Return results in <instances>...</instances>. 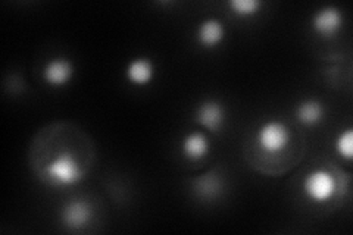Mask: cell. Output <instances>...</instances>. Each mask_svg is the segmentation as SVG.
<instances>
[{
	"label": "cell",
	"mask_w": 353,
	"mask_h": 235,
	"mask_svg": "<svg viewBox=\"0 0 353 235\" xmlns=\"http://www.w3.org/2000/svg\"><path fill=\"white\" fill-rule=\"evenodd\" d=\"M290 143V131L281 121L271 119L263 122L256 132V144L262 152L277 154Z\"/></svg>",
	"instance_id": "obj_1"
},
{
	"label": "cell",
	"mask_w": 353,
	"mask_h": 235,
	"mask_svg": "<svg viewBox=\"0 0 353 235\" xmlns=\"http://www.w3.org/2000/svg\"><path fill=\"white\" fill-rule=\"evenodd\" d=\"M46 174L53 184L74 185L83 180L84 172L72 154L61 153L46 166Z\"/></svg>",
	"instance_id": "obj_2"
},
{
	"label": "cell",
	"mask_w": 353,
	"mask_h": 235,
	"mask_svg": "<svg viewBox=\"0 0 353 235\" xmlns=\"http://www.w3.org/2000/svg\"><path fill=\"white\" fill-rule=\"evenodd\" d=\"M303 192L315 203H327L337 192V181L331 172L325 170H315L305 176Z\"/></svg>",
	"instance_id": "obj_3"
},
{
	"label": "cell",
	"mask_w": 353,
	"mask_h": 235,
	"mask_svg": "<svg viewBox=\"0 0 353 235\" xmlns=\"http://www.w3.org/2000/svg\"><path fill=\"white\" fill-rule=\"evenodd\" d=\"M343 25V15L336 6H324L312 17V30L319 37H334Z\"/></svg>",
	"instance_id": "obj_4"
},
{
	"label": "cell",
	"mask_w": 353,
	"mask_h": 235,
	"mask_svg": "<svg viewBox=\"0 0 353 235\" xmlns=\"http://www.w3.org/2000/svg\"><path fill=\"white\" fill-rule=\"evenodd\" d=\"M196 121L211 132H219L225 122V109L218 100H205L196 109Z\"/></svg>",
	"instance_id": "obj_5"
},
{
	"label": "cell",
	"mask_w": 353,
	"mask_h": 235,
	"mask_svg": "<svg viewBox=\"0 0 353 235\" xmlns=\"http://www.w3.org/2000/svg\"><path fill=\"white\" fill-rule=\"evenodd\" d=\"M61 216L63 225L68 229H81L92 218V207L85 200H72L62 207Z\"/></svg>",
	"instance_id": "obj_6"
},
{
	"label": "cell",
	"mask_w": 353,
	"mask_h": 235,
	"mask_svg": "<svg viewBox=\"0 0 353 235\" xmlns=\"http://www.w3.org/2000/svg\"><path fill=\"white\" fill-rule=\"evenodd\" d=\"M74 74L72 63L65 58L49 61L43 70V80L50 87H63L70 83Z\"/></svg>",
	"instance_id": "obj_7"
},
{
	"label": "cell",
	"mask_w": 353,
	"mask_h": 235,
	"mask_svg": "<svg viewBox=\"0 0 353 235\" xmlns=\"http://www.w3.org/2000/svg\"><path fill=\"white\" fill-rule=\"evenodd\" d=\"M197 41L203 48H215L224 40L225 30L216 18H208L197 27Z\"/></svg>",
	"instance_id": "obj_8"
},
{
	"label": "cell",
	"mask_w": 353,
	"mask_h": 235,
	"mask_svg": "<svg viewBox=\"0 0 353 235\" xmlns=\"http://www.w3.org/2000/svg\"><path fill=\"white\" fill-rule=\"evenodd\" d=\"M181 152L185 159L192 162H197L205 159L209 153V140L203 132H190L183 139Z\"/></svg>",
	"instance_id": "obj_9"
},
{
	"label": "cell",
	"mask_w": 353,
	"mask_h": 235,
	"mask_svg": "<svg viewBox=\"0 0 353 235\" xmlns=\"http://www.w3.org/2000/svg\"><path fill=\"white\" fill-rule=\"evenodd\" d=\"M154 75V66L150 59L148 58H137L132 59L125 70L127 80L137 87L148 85Z\"/></svg>",
	"instance_id": "obj_10"
},
{
	"label": "cell",
	"mask_w": 353,
	"mask_h": 235,
	"mask_svg": "<svg viewBox=\"0 0 353 235\" xmlns=\"http://www.w3.org/2000/svg\"><path fill=\"white\" fill-rule=\"evenodd\" d=\"M296 118L303 125H318L324 118V106L316 99H306L296 108Z\"/></svg>",
	"instance_id": "obj_11"
},
{
	"label": "cell",
	"mask_w": 353,
	"mask_h": 235,
	"mask_svg": "<svg viewBox=\"0 0 353 235\" xmlns=\"http://www.w3.org/2000/svg\"><path fill=\"white\" fill-rule=\"evenodd\" d=\"M230 9L240 18H250L259 12L262 2L258 0H230Z\"/></svg>",
	"instance_id": "obj_12"
},
{
	"label": "cell",
	"mask_w": 353,
	"mask_h": 235,
	"mask_svg": "<svg viewBox=\"0 0 353 235\" xmlns=\"http://www.w3.org/2000/svg\"><path fill=\"white\" fill-rule=\"evenodd\" d=\"M219 187L221 181L215 172L203 175L199 180H196V190L202 196H215L219 192Z\"/></svg>",
	"instance_id": "obj_13"
},
{
	"label": "cell",
	"mask_w": 353,
	"mask_h": 235,
	"mask_svg": "<svg viewBox=\"0 0 353 235\" xmlns=\"http://www.w3.org/2000/svg\"><path fill=\"white\" fill-rule=\"evenodd\" d=\"M336 150L341 158L350 161L353 158V130L347 128L339 134L336 140Z\"/></svg>",
	"instance_id": "obj_14"
}]
</instances>
